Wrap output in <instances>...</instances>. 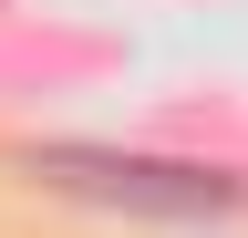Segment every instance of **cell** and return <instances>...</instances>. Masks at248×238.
<instances>
[{"instance_id": "1", "label": "cell", "mask_w": 248, "mask_h": 238, "mask_svg": "<svg viewBox=\"0 0 248 238\" xmlns=\"http://www.w3.org/2000/svg\"><path fill=\"white\" fill-rule=\"evenodd\" d=\"M31 176L104 207H145V218H217V207H248L238 176L217 166H155V156H93V145H31Z\"/></svg>"}]
</instances>
